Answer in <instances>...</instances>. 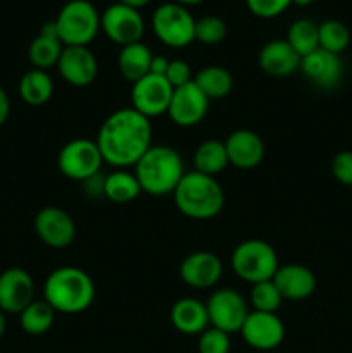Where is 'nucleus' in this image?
Masks as SVG:
<instances>
[{"mask_svg": "<svg viewBox=\"0 0 352 353\" xmlns=\"http://www.w3.org/2000/svg\"><path fill=\"white\" fill-rule=\"evenodd\" d=\"M95 143L104 162L116 169L135 168L152 147L150 119L128 107L110 114L100 126Z\"/></svg>", "mask_w": 352, "mask_h": 353, "instance_id": "obj_1", "label": "nucleus"}, {"mask_svg": "<svg viewBox=\"0 0 352 353\" xmlns=\"http://www.w3.org/2000/svg\"><path fill=\"white\" fill-rule=\"evenodd\" d=\"M43 300L61 314H81L95 300V283L79 268H59L48 274Z\"/></svg>", "mask_w": 352, "mask_h": 353, "instance_id": "obj_2", "label": "nucleus"}, {"mask_svg": "<svg viewBox=\"0 0 352 353\" xmlns=\"http://www.w3.org/2000/svg\"><path fill=\"white\" fill-rule=\"evenodd\" d=\"M185 172L179 152L168 145H152L135 164V176L141 192L152 196L175 193Z\"/></svg>", "mask_w": 352, "mask_h": 353, "instance_id": "obj_3", "label": "nucleus"}, {"mask_svg": "<svg viewBox=\"0 0 352 353\" xmlns=\"http://www.w3.org/2000/svg\"><path fill=\"white\" fill-rule=\"evenodd\" d=\"M173 196L176 209L190 219H213L224 207V192L217 179L197 171L185 172Z\"/></svg>", "mask_w": 352, "mask_h": 353, "instance_id": "obj_4", "label": "nucleus"}, {"mask_svg": "<svg viewBox=\"0 0 352 353\" xmlns=\"http://www.w3.org/2000/svg\"><path fill=\"white\" fill-rule=\"evenodd\" d=\"M54 21L64 47H88L100 31V14L88 0H69Z\"/></svg>", "mask_w": 352, "mask_h": 353, "instance_id": "obj_5", "label": "nucleus"}, {"mask_svg": "<svg viewBox=\"0 0 352 353\" xmlns=\"http://www.w3.org/2000/svg\"><path fill=\"white\" fill-rule=\"evenodd\" d=\"M231 268L235 274L251 285L269 281L278 271V255L275 248L262 240L242 241L231 254Z\"/></svg>", "mask_w": 352, "mask_h": 353, "instance_id": "obj_6", "label": "nucleus"}, {"mask_svg": "<svg viewBox=\"0 0 352 353\" xmlns=\"http://www.w3.org/2000/svg\"><path fill=\"white\" fill-rule=\"evenodd\" d=\"M152 30L166 47L183 48L195 41V19L185 6L176 2H166L154 10Z\"/></svg>", "mask_w": 352, "mask_h": 353, "instance_id": "obj_7", "label": "nucleus"}, {"mask_svg": "<svg viewBox=\"0 0 352 353\" xmlns=\"http://www.w3.org/2000/svg\"><path fill=\"white\" fill-rule=\"evenodd\" d=\"M104 157L95 140L76 138L61 148L57 157L59 171L72 181H85L90 176L100 172Z\"/></svg>", "mask_w": 352, "mask_h": 353, "instance_id": "obj_8", "label": "nucleus"}, {"mask_svg": "<svg viewBox=\"0 0 352 353\" xmlns=\"http://www.w3.org/2000/svg\"><path fill=\"white\" fill-rule=\"evenodd\" d=\"M211 327L224 333H240L248 316V305L244 296L231 288H219L211 293L206 302Z\"/></svg>", "mask_w": 352, "mask_h": 353, "instance_id": "obj_9", "label": "nucleus"}, {"mask_svg": "<svg viewBox=\"0 0 352 353\" xmlns=\"http://www.w3.org/2000/svg\"><path fill=\"white\" fill-rule=\"evenodd\" d=\"M100 30L114 43L126 47L141 40L145 31L144 17L135 7L116 2L100 14Z\"/></svg>", "mask_w": 352, "mask_h": 353, "instance_id": "obj_10", "label": "nucleus"}, {"mask_svg": "<svg viewBox=\"0 0 352 353\" xmlns=\"http://www.w3.org/2000/svg\"><path fill=\"white\" fill-rule=\"evenodd\" d=\"M175 88L164 76L147 74L131 86V107L145 117H157L168 112Z\"/></svg>", "mask_w": 352, "mask_h": 353, "instance_id": "obj_11", "label": "nucleus"}, {"mask_svg": "<svg viewBox=\"0 0 352 353\" xmlns=\"http://www.w3.org/2000/svg\"><path fill=\"white\" fill-rule=\"evenodd\" d=\"M240 334L248 347L259 352H269L282 345L285 326L276 314L252 310L242 326Z\"/></svg>", "mask_w": 352, "mask_h": 353, "instance_id": "obj_12", "label": "nucleus"}, {"mask_svg": "<svg viewBox=\"0 0 352 353\" xmlns=\"http://www.w3.org/2000/svg\"><path fill=\"white\" fill-rule=\"evenodd\" d=\"M211 100L197 88L193 81L175 88L168 107V116L176 126L192 128L204 121L209 110Z\"/></svg>", "mask_w": 352, "mask_h": 353, "instance_id": "obj_13", "label": "nucleus"}, {"mask_svg": "<svg viewBox=\"0 0 352 353\" xmlns=\"http://www.w3.org/2000/svg\"><path fill=\"white\" fill-rule=\"evenodd\" d=\"M35 233L50 248H66L75 241L76 224L66 210L43 207L35 216Z\"/></svg>", "mask_w": 352, "mask_h": 353, "instance_id": "obj_14", "label": "nucleus"}, {"mask_svg": "<svg viewBox=\"0 0 352 353\" xmlns=\"http://www.w3.org/2000/svg\"><path fill=\"white\" fill-rule=\"evenodd\" d=\"M35 300V283L30 272L10 268L0 274V310L21 314Z\"/></svg>", "mask_w": 352, "mask_h": 353, "instance_id": "obj_15", "label": "nucleus"}, {"mask_svg": "<svg viewBox=\"0 0 352 353\" xmlns=\"http://www.w3.org/2000/svg\"><path fill=\"white\" fill-rule=\"evenodd\" d=\"M57 69L66 83L78 88L92 85L99 74V62L88 47H64Z\"/></svg>", "mask_w": 352, "mask_h": 353, "instance_id": "obj_16", "label": "nucleus"}, {"mask_svg": "<svg viewBox=\"0 0 352 353\" xmlns=\"http://www.w3.org/2000/svg\"><path fill=\"white\" fill-rule=\"evenodd\" d=\"M223 276V262L213 252H193L179 264V278L186 286L207 290L217 285Z\"/></svg>", "mask_w": 352, "mask_h": 353, "instance_id": "obj_17", "label": "nucleus"}, {"mask_svg": "<svg viewBox=\"0 0 352 353\" xmlns=\"http://www.w3.org/2000/svg\"><path fill=\"white\" fill-rule=\"evenodd\" d=\"M300 71L321 90H331L340 83L344 76V62L340 55L317 48L313 54L300 59Z\"/></svg>", "mask_w": 352, "mask_h": 353, "instance_id": "obj_18", "label": "nucleus"}, {"mask_svg": "<svg viewBox=\"0 0 352 353\" xmlns=\"http://www.w3.org/2000/svg\"><path fill=\"white\" fill-rule=\"evenodd\" d=\"M228 161L238 169H254L264 159V141L251 130H237L224 140Z\"/></svg>", "mask_w": 352, "mask_h": 353, "instance_id": "obj_19", "label": "nucleus"}, {"mask_svg": "<svg viewBox=\"0 0 352 353\" xmlns=\"http://www.w3.org/2000/svg\"><path fill=\"white\" fill-rule=\"evenodd\" d=\"M273 283L278 292L282 293L283 300H300L309 299L316 290V276L309 268L300 264L280 265L276 274L273 276Z\"/></svg>", "mask_w": 352, "mask_h": 353, "instance_id": "obj_20", "label": "nucleus"}, {"mask_svg": "<svg viewBox=\"0 0 352 353\" xmlns=\"http://www.w3.org/2000/svg\"><path fill=\"white\" fill-rule=\"evenodd\" d=\"M259 65L273 78H285L300 69V57L286 40H271L259 52Z\"/></svg>", "mask_w": 352, "mask_h": 353, "instance_id": "obj_21", "label": "nucleus"}, {"mask_svg": "<svg viewBox=\"0 0 352 353\" xmlns=\"http://www.w3.org/2000/svg\"><path fill=\"white\" fill-rule=\"evenodd\" d=\"M171 324L176 331L188 336L202 334L209 324V314H207L206 303L197 299H179L171 307Z\"/></svg>", "mask_w": 352, "mask_h": 353, "instance_id": "obj_22", "label": "nucleus"}, {"mask_svg": "<svg viewBox=\"0 0 352 353\" xmlns=\"http://www.w3.org/2000/svg\"><path fill=\"white\" fill-rule=\"evenodd\" d=\"M152 57L154 54L150 48L141 41L126 45V47H121L119 55H117V69L124 79L137 83L138 79L150 72Z\"/></svg>", "mask_w": 352, "mask_h": 353, "instance_id": "obj_23", "label": "nucleus"}, {"mask_svg": "<svg viewBox=\"0 0 352 353\" xmlns=\"http://www.w3.org/2000/svg\"><path fill=\"white\" fill-rule=\"evenodd\" d=\"M209 100L224 99L233 90V76L223 65H206L192 79Z\"/></svg>", "mask_w": 352, "mask_h": 353, "instance_id": "obj_24", "label": "nucleus"}, {"mask_svg": "<svg viewBox=\"0 0 352 353\" xmlns=\"http://www.w3.org/2000/svg\"><path fill=\"white\" fill-rule=\"evenodd\" d=\"M54 95V81L50 74L41 69H30L19 79V97L28 105H43Z\"/></svg>", "mask_w": 352, "mask_h": 353, "instance_id": "obj_25", "label": "nucleus"}, {"mask_svg": "<svg viewBox=\"0 0 352 353\" xmlns=\"http://www.w3.org/2000/svg\"><path fill=\"white\" fill-rule=\"evenodd\" d=\"M230 165L228 161L226 147L224 141L217 140H206L197 147L195 154H193V171L202 172L207 176H216L223 172L224 169Z\"/></svg>", "mask_w": 352, "mask_h": 353, "instance_id": "obj_26", "label": "nucleus"}, {"mask_svg": "<svg viewBox=\"0 0 352 353\" xmlns=\"http://www.w3.org/2000/svg\"><path fill=\"white\" fill-rule=\"evenodd\" d=\"M141 193L140 183H138L135 172L126 169H116V171L106 174V186H104V196L114 203H130Z\"/></svg>", "mask_w": 352, "mask_h": 353, "instance_id": "obj_27", "label": "nucleus"}, {"mask_svg": "<svg viewBox=\"0 0 352 353\" xmlns=\"http://www.w3.org/2000/svg\"><path fill=\"white\" fill-rule=\"evenodd\" d=\"M55 314L57 312L45 300H33L19 314V324L24 333L31 336H40L50 330L55 321Z\"/></svg>", "mask_w": 352, "mask_h": 353, "instance_id": "obj_28", "label": "nucleus"}, {"mask_svg": "<svg viewBox=\"0 0 352 353\" xmlns=\"http://www.w3.org/2000/svg\"><path fill=\"white\" fill-rule=\"evenodd\" d=\"M62 50H64V45L59 38L40 33L30 43L28 57H30V62L33 64L35 69L47 71L52 65H57Z\"/></svg>", "mask_w": 352, "mask_h": 353, "instance_id": "obj_29", "label": "nucleus"}, {"mask_svg": "<svg viewBox=\"0 0 352 353\" xmlns=\"http://www.w3.org/2000/svg\"><path fill=\"white\" fill-rule=\"evenodd\" d=\"M286 41L297 52V55L300 59L313 54L314 50L320 48V31H317V24H314L309 19L295 21L289 28Z\"/></svg>", "mask_w": 352, "mask_h": 353, "instance_id": "obj_30", "label": "nucleus"}, {"mask_svg": "<svg viewBox=\"0 0 352 353\" xmlns=\"http://www.w3.org/2000/svg\"><path fill=\"white\" fill-rule=\"evenodd\" d=\"M317 31H320V48L331 52V54L340 55L351 43V33L340 21H324V23L317 24Z\"/></svg>", "mask_w": 352, "mask_h": 353, "instance_id": "obj_31", "label": "nucleus"}, {"mask_svg": "<svg viewBox=\"0 0 352 353\" xmlns=\"http://www.w3.org/2000/svg\"><path fill=\"white\" fill-rule=\"evenodd\" d=\"M283 296L278 292L273 279L269 281H261L252 285L251 290V305L257 312H269L276 314V310L282 307Z\"/></svg>", "mask_w": 352, "mask_h": 353, "instance_id": "obj_32", "label": "nucleus"}, {"mask_svg": "<svg viewBox=\"0 0 352 353\" xmlns=\"http://www.w3.org/2000/svg\"><path fill=\"white\" fill-rule=\"evenodd\" d=\"M226 37V24L217 16H204L195 21V40L204 45H217Z\"/></svg>", "mask_w": 352, "mask_h": 353, "instance_id": "obj_33", "label": "nucleus"}, {"mask_svg": "<svg viewBox=\"0 0 352 353\" xmlns=\"http://www.w3.org/2000/svg\"><path fill=\"white\" fill-rule=\"evenodd\" d=\"M197 348L199 353H230V334L209 326L202 334H199Z\"/></svg>", "mask_w": 352, "mask_h": 353, "instance_id": "obj_34", "label": "nucleus"}, {"mask_svg": "<svg viewBox=\"0 0 352 353\" xmlns=\"http://www.w3.org/2000/svg\"><path fill=\"white\" fill-rule=\"evenodd\" d=\"M292 3V0H247V7L254 16L262 19H271L280 16L286 7Z\"/></svg>", "mask_w": 352, "mask_h": 353, "instance_id": "obj_35", "label": "nucleus"}, {"mask_svg": "<svg viewBox=\"0 0 352 353\" xmlns=\"http://www.w3.org/2000/svg\"><path fill=\"white\" fill-rule=\"evenodd\" d=\"M331 174L338 183L352 186V152L342 150L331 161Z\"/></svg>", "mask_w": 352, "mask_h": 353, "instance_id": "obj_36", "label": "nucleus"}, {"mask_svg": "<svg viewBox=\"0 0 352 353\" xmlns=\"http://www.w3.org/2000/svg\"><path fill=\"white\" fill-rule=\"evenodd\" d=\"M164 78L168 79L173 88H179V86L188 85L193 79V76L190 65L185 61H182V59H176V61H169Z\"/></svg>", "mask_w": 352, "mask_h": 353, "instance_id": "obj_37", "label": "nucleus"}, {"mask_svg": "<svg viewBox=\"0 0 352 353\" xmlns=\"http://www.w3.org/2000/svg\"><path fill=\"white\" fill-rule=\"evenodd\" d=\"M83 190H85V195L88 199H102L104 196V186H106V174L102 172H97V174L90 176L88 179L81 181ZM106 199V196H104Z\"/></svg>", "mask_w": 352, "mask_h": 353, "instance_id": "obj_38", "label": "nucleus"}, {"mask_svg": "<svg viewBox=\"0 0 352 353\" xmlns=\"http://www.w3.org/2000/svg\"><path fill=\"white\" fill-rule=\"evenodd\" d=\"M169 61L162 55H154L150 62V72L148 74H157V76H164L166 71H168Z\"/></svg>", "mask_w": 352, "mask_h": 353, "instance_id": "obj_39", "label": "nucleus"}, {"mask_svg": "<svg viewBox=\"0 0 352 353\" xmlns=\"http://www.w3.org/2000/svg\"><path fill=\"white\" fill-rule=\"evenodd\" d=\"M9 114H10L9 95H7L6 90L0 86V126H2V124H6V121L9 119Z\"/></svg>", "mask_w": 352, "mask_h": 353, "instance_id": "obj_40", "label": "nucleus"}, {"mask_svg": "<svg viewBox=\"0 0 352 353\" xmlns=\"http://www.w3.org/2000/svg\"><path fill=\"white\" fill-rule=\"evenodd\" d=\"M117 2L124 3V6L135 7V9H138V10H140L141 7H145V6H147V3L150 2V0H117Z\"/></svg>", "mask_w": 352, "mask_h": 353, "instance_id": "obj_41", "label": "nucleus"}, {"mask_svg": "<svg viewBox=\"0 0 352 353\" xmlns=\"http://www.w3.org/2000/svg\"><path fill=\"white\" fill-rule=\"evenodd\" d=\"M6 326H7V323H6V314H3L2 310H0V338H2L3 333H6Z\"/></svg>", "mask_w": 352, "mask_h": 353, "instance_id": "obj_42", "label": "nucleus"}, {"mask_svg": "<svg viewBox=\"0 0 352 353\" xmlns=\"http://www.w3.org/2000/svg\"><path fill=\"white\" fill-rule=\"evenodd\" d=\"M176 3H179V6H197V3L204 2V0H175Z\"/></svg>", "mask_w": 352, "mask_h": 353, "instance_id": "obj_43", "label": "nucleus"}, {"mask_svg": "<svg viewBox=\"0 0 352 353\" xmlns=\"http://www.w3.org/2000/svg\"><path fill=\"white\" fill-rule=\"evenodd\" d=\"M314 0H292V3H297V6H309Z\"/></svg>", "mask_w": 352, "mask_h": 353, "instance_id": "obj_44", "label": "nucleus"}, {"mask_svg": "<svg viewBox=\"0 0 352 353\" xmlns=\"http://www.w3.org/2000/svg\"><path fill=\"white\" fill-rule=\"evenodd\" d=\"M0 353H2V352H0Z\"/></svg>", "mask_w": 352, "mask_h": 353, "instance_id": "obj_45", "label": "nucleus"}]
</instances>
